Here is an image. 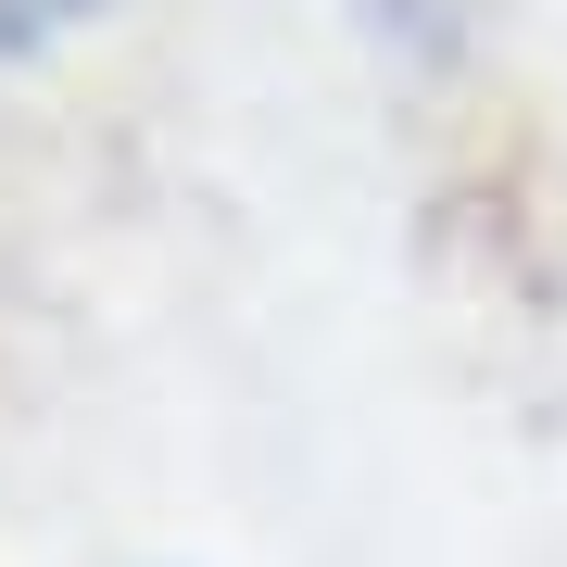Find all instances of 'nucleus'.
Instances as JSON below:
<instances>
[{"instance_id": "f257e3e1", "label": "nucleus", "mask_w": 567, "mask_h": 567, "mask_svg": "<svg viewBox=\"0 0 567 567\" xmlns=\"http://www.w3.org/2000/svg\"><path fill=\"white\" fill-rule=\"evenodd\" d=\"M76 13H102V0H0V63H13V51H39V39H63Z\"/></svg>"}]
</instances>
